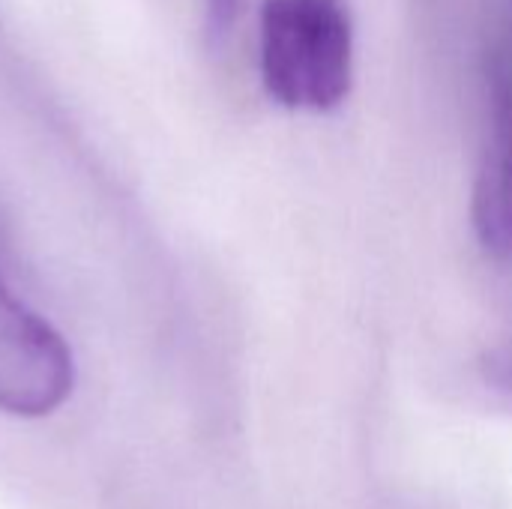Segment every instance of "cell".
Returning a JSON list of instances; mask_svg holds the SVG:
<instances>
[{"label":"cell","instance_id":"4","mask_svg":"<svg viewBox=\"0 0 512 509\" xmlns=\"http://www.w3.org/2000/svg\"><path fill=\"white\" fill-rule=\"evenodd\" d=\"M204 6V27L213 42H222L237 18L240 0H201Z\"/></svg>","mask_w":512,"mask_h":509},{"label":"cell","instance_id":"3","mask_svg":"<svg viewBox=\"0 0 512 509\" xmlns=\"http://www.w3.org/2000/svg\"><path fill=\"white\" fill-rule=\"evenodd\" d=\"M492 144L474 183V228L483 246L512 258V66L492 60Z\"/></svg>","mask_w":512,"mask_h":509},{"label":"cell","instance_id":"5","mask_svg":"<svg viewBox=\"0 0 512 509\" xmlns=\"http://www.w3.org/2000/svg\"><path fill=\"white\" fill-rule=\"evenodd\" d=\"M486 378L498 384L501 390L512 393V342L486 357Z\"/></svg>","mask_w":512,"mask_h":509},{"label":"cell","instance_id":"2","mask_svg":"<svg viewBox=\"0 0 512 509\" xmlns=\"http://www.w3.org/2000/svg\"><path fill=\"white\" fill-rule=\"evenodd\" d=\"M75 366L60 333L0 282V411L48 417L72 393Z\"/></svg>","mask_w":512,"mask_h":509},{"label":"cell","instance_id":"1","mask_svg":"<svg viewBox=\"0 0 512 509\" xmlns=\"http://www.w3.org/2000/svg\"><path fill=\"white\" fill-rule=\"evenodd\" d=\"M261 75L285 108L330 111L354 78V24L345 0H264Z\"/></svg>","mask_w":512,"mask_h":509}]
</instances>
